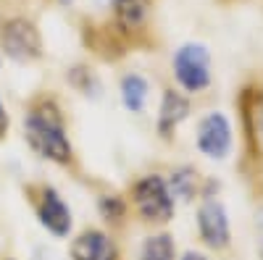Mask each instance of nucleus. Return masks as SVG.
Returning <instances> with one entry per match:
<instances>
[{
  "mask_svg": "<svg viewBox=\"0 0 263 260\" xmlns=\"http://www.w3.org/2000/svg\"><path fill=\"white\" fill-rule=\"evenodd\" d=\"M197 234L205 247L211 250H227L232 242V229H229V215L221 200L205 197L197 208Z\"/></svg>",
  "mask_w": 263,
  "mask_h": 260,
  "instance_id": "423d86ee",
  "label": "nucleus"
},
{
  "mask_svg": "<svg viewBox=\"0 0 263 260\" xmlns=\"http://www.w3.org/2000/svg\"><path fill=\"white\" fill-rule=\"evenodd\" d=\"M58 3H61V6H71V3H74V0H58Z\"/></svg>",
  "mask_w": 263,
  "mask_h": 260,
  "instance_id": "6ab92c4d",
  "label": "nucleus"
},
{
  "mask_svg": "<svg viewBox=\"0 0 263 260\" xmlns=\"http://www.w3.org/2000/svg\"><path fill=\"white\" fill-rule=\"evenodd\" d=\"M147 95H150V84L145 76L126 74L121 79V103L129 113H142L147 105Z\"/></svg>",
  "mask_w": 263,
  "mask_h": 260,
  "instance_id": "9d476101",
  "label": "nucleus"
},
{
  "mask_svg": "<svg viewBox=\"0 0 263 260\" xmlns=\"http://www.w3.org/2000/svg\"><path fill=\"white\" fill-rule=\"evenodd\" d=\"M187 116H190V100L177 90H166L161 97V108H158V134L163 139H171L177 126Z\"/></svg>",
  "mask_w": 263,
  "mask_h": 260,
  "instance_id": "1a4fd4ad",
  "label": "nucleus"
},
{
  "mask_svg": "<svg viewBox=\"0 0 263 260\" xmlns=\"http://www.w3.org/2000/svg\"><path fill=\"white\" fill-rule=\"evenodd\" d=\"M182 260H208L203 252H195V250H187L184 255H182Z\"/></svg>",
  "mask_w": 263,
  "mask_h": 260,
  "instance_id": "f3484780",
  "label": "nucleus"
},
{
  "mask_svg": "<svg viewBox=\"0 0 263 260\" xmlns=\"http://www.w3.org/2000/svg\"><path fill=\"white\" fill-rule=\"evenodd\" d=\"M140 260H177V245L174 236L166 231L145 236V242L140 247Z\"/></svg>",
  "mask_w": 263,
  "mask_h": 260,
  "instance_id": "f8f14e48",
  "label": "nucleus"
},
{
  "mask_svg": "<svg viewBox=\"0 0 263 260\" xmlns=\"http://www.w3.org/2000/svg\"><path fill=\"white\" fill-rule=\"evenodd\" d=\"M105 3H111V6H114V8H116V6H119V3H124V0H105Z\"/></svg>",
  "mask_w": 263,
  "mask_h": 260,
  "instance_id": "a211bd4d",
  "label": "nucleus"
},
{
  "mask_svg": "<svg viewBox=\"0 0 263 260\" xmlns=\"http://www.w3.org/2000/svg\"><path fill=\"white\" fill-rule=\"evenodd\" d=\"M255 226H258V250H260V257H263V208L255 215Z\"/></svg>",
  "mask_w": 263,
  "mask_h": 260,
  "instance_id": "dca6fc26",
  "label": "nucleus"
},
{
  "mask_svg": "<svg viewBox=\"0 0 263 260\" xmlns=\"http://www.w3.org/2000/svg\"><path fill=\"white\" fill-rule=\"evenodd\" d=\"M197 150L211 161H224L232 153V124L221 111H211L197 124Z\"/></svg>",
  "mask_w": 263,
  "mask_h": 260,
  "instance_id": "39448f33",
  "label": "nucleus"
},
{
  "mask_svg": "<svg viewBox=\"0 0 263 260\" xmlns=\"http://www.w3.org/2000/svg\"><path fill=\"white\" fill-rule=\"evenodd\" d=\"M34 210H37V218H40L42 229H48L53 236H58V239H66V236H69V231L74 226V218H71V208L66 205V200L58 194V189L42 187Z\"/></svg>",
  "mask_w": 263,
  "mask_h": 260,
  "instance_id": "0eeeda50",
  "label": "nucleus"
},
{
  "mask_svg": "<svg viewBox=\"0 0 263 260\" xmlns=\"http://www.w3.org/2000/svg\"><path fill=\"white\" fill-rule=\"evenodd\" d=\"M168 182V189L174 194V200H184L190 203L195 194H197V171L192 166H179V168H174L171 171V176L166 179Z\"/></svg>",
  "mask_w": 263,
  "mask_h": 260,
  "instance_id": "ddd939ff",
  "label": "nucleus"
},
{
  "mask_svg": "<svg viewBox=\"0 0 263 260\" xmlns=\"http://www.w3.org/2000/svg\"><path fill=\"white\" fill-rule=\"evenodd\" d=\"M0 50L16 63H32L42 55V34L34 21L11 16L0 24Z\"/></svg>",
  "mask_w": 263,
  "mask_h": 260,
  "instance_id": "7ed1b4c3",
  "label": "nucleus"
},
{
  "mask_svg": "<svg viewBox=\"0 0 263 260\" xmlns=\"http://www.w3.org/2000/svg\"><path fill=\"white\" fill-rule=\"evenodd\" d=\"M132 203H135V210L142 221L158 224V226L168 224L174 218V210H177L168 182L163 176H158V173H147V176L135 182V187H132Z\"/></svg>",
  "mask_w": 263,
  "mask_h": 260,
  "instance_id": "f03ea898",
  "label": "nucleus"
},
{
  "mask_svg": "<svg viewBox=\"0 0 263 260\" xmlns=\"http://www.w3.org/2000/svg\"><path fill=\"white\" fill-rule=\"evenodd\" d=\"M174 76L179 87L192 95L203 92L211 84V53L200 42H187L174 53Z\"/></svg>",
  "mask_w": 263,
  "mask_h": 260,
  "instance_id": "20e7f679",
  "label": "nucleus"
},
{
  "mask_svg": "<svg viewBox=\"0 0 263 260\" xmlns=\"http://www.w3.org/2000/svg\"><path fill=\"white\" fill-rule=\"evenodd\" d=\"M98 208H100L105 221H121L124 213H126V203L119 197V194H105V197H100Z\"/></svg>",
  "mask_w": 263,
  "mask_h": 260,
  "instance_id": "4468645a",
  "label": "nucleus"
},
{
  "mask_svg": "<svg viewBox=\"0 0 263 260\" xmlns=\"http://www.w3.org/2000/svg\"><path fill=\"white\" fill-rule=\"evenodd\" d=\"M150 16V0H124L116 6V24L124 32H137Z\"/></svg>",
  "mask_w": 263,
  "mask_h": 260,
  "instance_id": "9b49d317",
  "label": "nucleus"
},
{
  "mask_svg": "<svg viewBox=\"0 0 263 260\" xmlns=\"http://www.w3.org/2000/svg\"><path fill=\"white\" fill-rule=\"evenodd\" d=\"M8 129H11V118H8V111H6L3 100H0V139L8 137Z\"/></svg>",
  "mask_w": 263,
  "mask_h": 260,
  "instance_id": "2eb2a0df",
  "label": "nucleus"
},
{
  "mask_svg": "<svg viewBox=\"0 0 263 260\" xmlns=\"http://www.w3.org/2000/svg\"><path fill=\"white\" fill-rule=\"evenodd\" d=\"M24 139L40 158L66 166L74 158L71 139L66 134L61 108L53 100H40L24 116Z\"/></svg>",
  "mask_w": 263,
  "mask_h": 260,
  "instance_id": "f257e3e1",
  "label": "nucleus"
},
{
  "mask_svg": "<svg viewBox=\"0 0 263 260\" xmlns=\"http://www.w3.org/2000/svg\"><path fill=\"white\" fill-rule=\"evenodd\" d=\"M69 257L71 260H119V247L105 231L87 229L71 239Z\"/></svg>",
  "mask_w": 263,
  "mask_h": 260,
  "instance_id": "6e6552de",
  "label": "nucleus"
}]
</instances>
